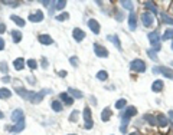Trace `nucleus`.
Masks as SVG:
<instances>
[{"mask_svg": "<svg viewBox=\"0 0 173 135\" xmlns=\"http://www.w3.org/2000/svg\"><path fill=\"white\" fill-rule=\"evenodd\" d=\"M137 113V109H136V106H128V108H125L123 111H120V118H121V125H120V131L121 132H127V127H128V124H130V118L131 116H134Z\"/></svg>", "mask_w": 173, "mask_h": 135, "instance_id": "f257e3e1", "label": "nucleus"}, {"mask_svg": "<svg viewBox=\"0 0 173 135\" xmlns=\"http://www.w3.org/2000/svg\"><path fill=\"white\" fill-rule=\"evenodd\" d=\"M52 90L50 89H42L41 92H32L30 90V93H29V102H32V104H41L42 101H43V98H45V95L46 93H50Z\"/></svg>", "mask_w": 173, "mask_h": 135, "instance_id": "f03ea898", "label": "nucleus"}, {"mask_svg": "<svg viewBox=\"0 0 173 135\" xmlns=\"http://www.w3.org/2000/svg\"><path fill=\"white\" fill-rule=\"evenodd\" d=\"M130 69L133 72H137V73H143L146 70V63L141 61V59H134L130 62Z\"/></svg>", "mask_w": 173, "mask_h": 135, "instance_id": "7ed1b4c3", "label": "nucleus"}, {"mask_svg": "<svg viewBox=\"0 0 173 135\" xmlns=\"http://www.w3.org/2000/svg\"><path fill=\"white\" fill-rule=\"evenodd\" d=\"M84 128L85 129H91L94 127V122H92V116H91V109L88 106H85L84 109Z\"/></svg>", "mask_w": 173, "mask_h": 135, "instance_id": "20e7f679", "label": "nucleus"}, {"mask_svg": "<svg viewBox=\"0 0 173 135\" xmlns=\"http://www.w3.org/2000/svg\"><path fill=\"white\" fill-rule=\"evenodd\" d=\"M15 92L20 96V98H23V99H29V93H30V90H27L26 88H23L22 85H20V82H15Z\"/></svg>", "mask_w": 173, "mask_h": 135, "instance_id": "39448f33", "label": "nucleus"}, {"mask_svg": "<svg viewBox=\"0 0 173 135\" xmlns=\"http://www.w3.org/2000/svg\"><path fill=\"white\" fill-rule=\"evenodd\" d=\"M22 121H25V112H23V109L16 108V109L12 112V122L18 124V122H22Z\"/></svg>", "mask_w": 173, "mask_h": 135, "instance_id": "423d86ee", "label": "nucleus"}, {"mask_svg": "<svg viewBox=\"0 0 173 135\" xmlns=\"http://www.w3.org/2000/svg\"><path fill=\"white\" fill-rule=\"evenodd\" d=\"M26 127L25 121H22V122H18V124H15V125H7V127H4V129L6 131H9V132H15V134H18V132H20V131H23Z\"/></svg>", "mask_w": 173, "mask_h": 135, "instance_id": "0eeeda50", "label": "nucleus"}, {"mask_svg": "<svg viewBox=\"0 0 173 135\" xmlns=\"http://www.w3.org/2000/svg\"><path fill=\"white\" fill-rule=\"evenodd\" d=\"M141 22H143V26L144 27H150L153 22H154V17L150 12H143L141 13Z\"/></svg>", "mask_w": 173, "mask_h": 135, "instance_id": "6e6552de", "label": "nucleus"}, {"mask_svg": "<svg viewBox=\"0 0 173 135\" xmlns=\"http://www.w3.org/2000/svg\"><path fill=\"white\" fill-rule=\"evenodd\" d=\"M94 52H95V55H97L98 58H108V50H107V47L98 45V43L94 45Z\"/></svg>", "mask_w": 173, "mask_h": 135, "instance_id": "1a4fd4ad", "label": "nucleus"}, {"mask_svg": "<svg viewBox=\"0 0 173 135\" xmlns=\"http://www.w3.org/2000/svg\"><path fill=\"white\" fill-rule=\"evenodd\" d=\"M72 38L75 39V42H82L84 39H85V32L82 30V29H79V27H75L74 30H72Z\"/></svg>", "mask_w": 173, "mask_h": 135, "instance_id": "9d476101", "label": "nucleus"}, {"mask_svg": "<svg viewBox=\"0 0 173 135\" xmlns=\"http://www.w3.org/2000/svg\"><path fill=\"white\" fill-rule=\"evenodd\" d=\"M43 12H41V10H36L35 13H30L29 15V22H33V23H39L43 20Z\"/></svg>", "mask_w": 173, "mask_h": 135, "instance_id": "9b49d317", "label": "nucleus"}, {"mask_svg": "<svg viewBox=\"0 0 173 135\" xmlns=\"http://www.w3.org/2000/svg\"><path fill=\"white\" fill-rule=\"evenodd\" d=\"M156 124H157L160 128H165V127L169 125V119H167V116H166L165 113H157V116H156Z\"/></svg>", "mask_w": 173, "mask_h": 135, "instance_id": "f8f14e48", "label": "nucleus"}, {"mask_svg": "<svg viewBox=\"0 0 173 135\" xmlns=\"http://www.w3.org/2000/svg\"><path fill=\"white\" fill-rule=\"evenodd\" d=\"M59 98H61V102H64L65 105H72L74 104V98L68 93V92H62V93H59Z\"/></svg>", "mask_w": 173, "mask_h": 135, "instance_id": "ddd939ff", "label": "nucleus"}, {"mask_svg": "<svg viewBox=\"0 0 173 135\" xmlns=\"http://www.w3.org/2000/svg\"><path fill=\"white\" fill-rule=\"evenodd\" d=\"M147 38H148V40H150V43H151V45H156V43H160V42H162V39H160V35H159V32H157V30H153V32H150Z\"/></svg>", "mask_w": 173, "mask_h": 135, "instance_id": "4468645a", "label": "nucleus"}, {"mask_svg": "<svg viewBox=\"0 0 173 135\" xmlns=\"http://www.w3.org/2000/svg\"><path fill=\"white\" fill-rule=\"evenodd\" d=\"M87 24H88V27L91 29V32H92V33H95V35H98V33H99V23L97 22L95 19H88Z\"/></svg>", "mask_w": 173, "mask_h": 135, "instance_id": "2eb2a0df", "label": "nucleus"}, {"mask_svg": "<svg viewBox=\"0 0 173 135\" xmlns=\"http://www.w3.org/2000/svg\"><path fill=\"white\" fill-rule=\"evenodd\" d=\"M144 7L147 9V10L150 12V13H151V15H153V16H156V15L159 13V12H157V6H156V3H154V1L146 0V1H144Z\"/></svg>", "mask_w": 173, "mask_h": 135, "instance_id": "dca6fc26", "label": "nucleus"}, {"mask_svg": "<svg viewBox=\"0 0 173 135\" xmlns=\"http://www.w3.org/2000/svg\"><path fill=\"white\" fill-rule=\"evenodd\" d=\"M128 27H130V30H134L137 27V16L134 15V12H131L128 16Z\"/></svg>", "mask_w": 173, "mask_h": 135, "instance_id": "f3484780", "label": "nucleus"}, {"mask_svg": "<svg viewBox=\"0 0 173 135\" xmlns=\"http://www.w3.org/2000/svg\"><path fill=\"white\" fill-rule=\"evenodd\" d=\"M111 115H113V112H111L110 106L104 108V109H102V112H101V121H102V122H108V121H110V118H111Z\"/></svg>", "mask_w": 173, "mask_h": 135, "instance_id": "a211bd4d", "label": "nucleus"}, {"mask_svg": "<svg viewBox=\"0 0 173 135\" xmlns=\"http://www.w3.org/2000/svg\"><path fill=\"white\" fill-rule=\"evenodd\" d=\"M160 73L165 76V78H169L173 81V69L167 66H160Z\"/></svg>", "mask_w": 173, "mask_h": 135, "instance_id": "6ab92c4d", "label": "nucleus"}, {"mask_svg": "<svg viewBox=\"0 0 173 135\" xmlns=\"http://www.w3.org/2000/svg\"><path fill=\"white\" fill-rule=\"evenodd\" d=\"M107 39H108L111 43H114V46H116L118 50H121V42H120V39H118V36H117V35H108V36H107Z\"/></svg>", "mask_w": 173, "mask_h": 135, "instance_id": "aec40b11", "label": "nucleus"}, {"mask_svg": "<svg viewBox=\"0 0 173 135\" xmlns=\"http://www.w3.org/2000/svg\"><path fill=\"white\" fill-rule=\"evenodd\" d=\"M50 108H52L55 112H61V111L64 109V105H62V102H61V101L53 99V101L50 102Z\"/></svg>", "mask_w": 173, "mask_h": 135, "instance_id": "412c9836", "label": "nucleus"}, {"mask_svg": "<svg viewBox=\"0 0 173 135\" xmlns=\"http://www.w3.org/2000/svg\"><path fill=\"white\" fill-rule=\"evenodd\" d=\"M163 86H165L163 81H154V82H153V85H151V90H153V92H156V93H159V92H162V90H163Z\"/></svg>", "mask_w": 173, "mask_h": 135, "instance_id": "4be33fe9", "label": "nucleus"}, {"mask_svg": "<svg viewBox=\"0 0 173 135\" xmlns=\"http://www.w3.org/2000/svg\"><path fill=\"white\" fill-rule=\"evenodd\" d=\"M68 93H69L72 98H75V99H82V98H84V93L79 89H75V88H69V89H68Z\"/></svg>", "mask_w": 173, "mask_h": 135, "instance_id": "5701e85b", "label": "nucleus"}, {"mask_svg": "<svg viewBox=\"0 0 173 135\" xmlns=\"http://www.w3.org/2000/svg\"><path fill=\"white\" fill-rule=\"evenodd\" d=\"M39 42L42 43V45H52L53 43V40H52V38H50L49 35H39Z\"/></svg>", "mask_w": 173, "mask_h": 135, "instance_id": "b1692460", "label": "nucleus"}, {"mask_svg": "<svg viewBox=\"0 0 173 135\" xmlns=\"http://www.w3.org/2000/svg\"><path fill=\"white\" fill-rule=\"evenodd\" d=\"M13 66H15L16 70H22V69L25 68V59H23V58H18V59H15Z\"/></svg>", "mask_w": 173, "mask_h": 135, "instance_id": "393cba45", "label": "nucleus"}, {"mask_svg": "<svg viewBox=\"0 0 173 135\" xmlns=\"http://www.w3.org/2000/svg\"><path fill=\"white\" fill-rule=\"evenodd\" d=\"M10 19H12L13 22L16 23V24H18L19 27H25L26 22L23 20V19H22V17H19V16H16V15H12V16H10Z\"/></svg>", "mask_w": 173, "mask_h": 135, "instance_id": "a878e982", "label": "nucleus"}, {"mask_svg": "<svg viewBox=\"0 0 173 135\" xmlns=\"http://www.w3.org/2000/svg\"><path fill=\"white\" fill-rule=\"evenodd\" d=\"M12 98V92L7 88H0V99H9Z\"/></svg>", "mask_w": 173, "mask_h": 135, "instance_id": "bb28decb", "label": "nucleus"}, {"mask_svg": "<svg viewBox=\"0 0 173 135\" xmlns=\"http://www.w3.org/2000/svg\"><path fill=\"white\" fill-rule=\"evenodd\" d=\"M12 38L15 43H19L22 40V32L20 30H12Z\"/></svg>", "mask_w": 173, "mask_h": 135, "instance_id": "cd10ccee", "label": "nucleus"}, {"mask_svg": "<svg viewBox=\"0 0 173 135\" xmlns=\"http://www.w3.org/2000/svg\"><path fill=\"white\" fill-rule=\"evenodd\" d=\"M143 119L147 121L150 125H156V116L151 115V113H144V115H143Z\"/></svg>", "mask_w": 173, "mask_h": 135, "instance_id": "c85d7f7f", "label": "nucleus"}, {"mask_svg": "<svg viewBox=\"0 0 173 135\" xmlns=\"http://www.w3.org/2000/svg\"><path fill=\"white\" fill-rule=\"evenodd\" d=\"M160 16H162V22L165 23V24H170V26H173V19H172V16H169L167 13H162Z\"/></svg>", "mask_w": 173, "mask_h": 135, "instance_id": "c756f323", "label": "nucleus"}, {"mask_svg": "<svg viewBox=\"0 0 173 135\" xmlns=\"http://www.w3.org/2000/svg\"><path fill=\"white\" fill-rule=\"evenodd\" d=\"M173 39V29H166V32L162 36V40H170Z\"/></svg>", "mask_w": 173, "mask_h": 135, "instance_id": "7c9ffc66", "label": "nucleus"}, {"mask_svg": "<svg viewBox=\"0 0 173 135\" xmlns=\"http://www.w3.org/2000/svg\"><path fill=\"white\" fill-rule=\"evenodd\" d=\"M120 4L123 6L124 9H127V10H131V12H134V10H133V7H134L133 1H128V0H121V3H120Z\"/></svg>", "mask_w": 173, "mask_h": 135, "instance_id": "2f4dec72", "label": "nucleus"}, {"mask_svg": "<svg viewBox=\"0 0 173 135\" xmlns=\"http://www.w3.org/2000/svg\"><path fill=\"white\" fill-rule=\"evenodd\" d=\"M147 56L153 62H159V56H157V53H156L153 49H147Z\"/></svg>", "mask_w": 173, "mask_h": 135, "instance_id": "473e14b6", "label": "nucleus"}, {"mask_svg": "<svg viewBox=\"0 0 173 135\" xmlns=\"http://www.w3.org/2000/svg\"><path fill=\"white\" fill-rule=\"evenodd\" d=\"M107 78H108V72L107 70H99L97 73V79L98 81H107Z\"/></svg>", "mask_w": 173, "mask_h": 135, "instance_id": "72a5a7b5", "label": "nucleus"}, {"mask_svg": "<svg viewBox=\"0 0 173 135\" xmlns=\"http://www.w3.org/2000/svg\"><path fill=\"white\" fill-rule=\"evenodd\" d=\"M3 4L9 6V7H19V1H13V0H3Z\"/></svg>", "mask_w": 173, "mask_h": 135, "instance_id": "f704fd0d", "label": "nucleus"}, {"mask_svg": "<svg viewBox=\"0 0 173 135\" xmlns=\"http://www.w3.org/2000/svg\"><path fill=\"white\" fill-rule=\"evenodd\" d=\"M0 70H1L3 75H7V73H9V66H7V63H6L4 61L0 62Z\"/></svg>", "mask_w": 173, "mask_h": 135, "instance_id": "c9c22d12", "label": "nucleus"}, {"mask_svg": "<svg viewBox=\"0 0 173 135\" xmlns=\"http://www.w3.org/2000/svg\"><path fill=\"white\" fill-rule=\"evenodd\" d=\"M125 104H127V101H125V99H118V101L116 102V108H117V109H120V111H123L124 106H125Z\"/></svg>", "mask_w": 173, "mask_h": 135, "instance_id": "e433bc0d", "label": "nucleus"}, {"mask_svg": "<svg viewBox=\"0 0 173 135\" xmlns=\"http://www.w3.org/2000/svg\"><path fill=\"white\" fill-rule=\"evenodd\" d=\"M67 6V1L65 0H59V1H55V9H58V10H62L64 7Z\"/></svg>", "mask_w": 173, "mask_h": 135, "instance_id": "4c0bfd02", "label": "nucleus"}, {"mask_svg": "<svg viewBox=\"0 0 173 135\" xmlns=\"http://www.w3.org/2000/svg\"><path fill=\"white\" fill-rule=\"evenodd\" d=\"M68 17H69V15H68L67 12H64V13H61V15H58V16H56L55 19H56L58 22H64V20H67Z\"/></svg>", "mask_w": 173, "mask_h": 135, "instance_id": "58836bf2", "label": "nucleus"}, {"mask_svg": "<svg viewBox=\"0 0 173 135\" xmlns=\"http://www.w3.org/2000/svg\"><path fill=\"white\" fill-rule=\"evenodd\" d=\"M78 116H79V112L75 109V111H72V112H71V115H69V121H71V122H76Z\"/></svg>", "mask_w": 173, "mask_h": 135, "instance_id": "ea45409f", "label": "nucleus"}, {"mask_svg": "<svg viewBox=\"0 0 173 135\" xmlns=\"http://www.w3.org/2000/svg\"><path fill=\"white\" fill-rule=\"evenodd\" d=\"M26 65L30 68V69H36V68H38V62H36L35 59H29V61L26 62Z\"/></svg>", "mask_w": 173, "mask_h": 135, "instance_id": "a19ab883", "label": "nucleus"}, {"mask_svg": "<svg viewBox=\"0 0 173 135\" xmlns=\"http://www.w3.org/2000/svg\"><path fill=\"white\" fill-rule=\"evenodd\" d=\"M78 62H79V61H78V58H76V56H71V58H69V63H71V65H72V66H78Z\"/></svg>", "mask_w": 173, "mask_h": 135, "instance_id": "79ce46f5", "label": "nucleus"}, {"mask_svg": "<svg viewBox=\"0 0 173 135\" xmlns=\"http://www.w3.org/2000/svg\"><path fill=\"white\" fill-rule=\"evenodd\" d=\"M41 65H42V68H43V69H46V68L49 66V62H48V59H46V58H42V59H41Z\"/></svg>", "mask_w": 173, "mask_h": 135, "instance_id": "37998d69", "label": "nucleus"}, {"mask_svg": "<svg viewBox=\"0 0 173 135\" xmlns=\"http://www.w3.org/2000/svg\"><path fill=\"white\" fill-rule=\"evenodd\" d=\"M116 19H117V22H123V20H124V15H123V13H120V12H117V13H116Z\"/></svg>", "mask_w": 173, "mask_h": 135, "instance_id": "c03bdc74", "label": "nucleus"}, {"mask_svg": "<svg viewBox=\"0 0 173 135\" xmlns=\"http://www.w3.org/2000/svg\"><path fill=\"white\" fill-rule=\"evenodd\" d=\"M151 72H153L154 75H159V73H160V66H153Z\"/></svg>", "mask_w": 173, "mask_h": 135, "instance_id": "a18cd8bd", "label": "nucleus"}, {"mask_svg": "<svg viewBox=\"0 0 173 135\" xmlns=\"http://www.w3.org/2000/svg\"><path fill=\"white\" fill-rule=\"evenodd\" d=\"M6 29H7V27H6V24H4V23H0V35H1V33H4V32H6Z\"/></svg>", "mask_w": 173, "mask_h": 135, "instance_id": "49530a36", "label": "nucleus"}, {"mask_svg": "<svg viewBox=\"0 0 173 135\" xmlns=\"http://www.w3.org/2000/svg\"><path fill=\"white\" fill-rule=\"evenodd\" d=\"M6 47V43H4V39L3 38H0V50H3Z\"/></svg>", "mask_w": 173, "mask_h": 135, "instance_id": "de8ad7c7", "label": "nucleus"}, {"mask_svg": "<svg viewBox=\"0 0 173 135\" xmlns=\"http://www.w3.org/2000/svg\"><path fill=\"white\" fill-rule=\"evenodd\" d=\"M41 4H43V6H46V7H49L50 4H52V1H48V0H42V1H41Z\"/></svg>", "mask_w": 173, "mask_h": 135, "instance_id": "09e8293b", "label": "nucleus"}, {"mask_svg": "<svg viewBox=\"0 0 173 135\" xmlns=\"http://www.w3.org/2000/svg\"><path fill=\"white\" fill-rule=\"evenodd\" d=\"M58 75H59L61 78H65L68 73H67V70H59V72H58Z\"/></svg>", "mask_w": 173, "mask_h": 135, "instance_id": "8fccbe9b", "label": "nucleus"}, {"mask_svg": "<svg viewBox=\"0 0 173 135\" xmlns=\"http://www.w3.org/2000/svg\"><path fill=\"white\" fill-rule=\"evenodd\" d=\"M27 82H30L32 85H35V82H36V81H35V78H33V76H27Z\"/></svg>", "mask_w": 173, "mask_h": 135, "instance_id": "3c124183", "label": "nucleus"}, {"mask_svg": "<svg viewBox=\"0 0 173 135\" xmlns=\"http://www.w3.org/2000/svg\"><path fill=\"white\" fill-rule=\"evenodd\" d=\"M1 81H3V82H10L12 79H10V76H7V75H6V76H3V78H1Z\"/></svg>", "mask_w": 173, "mask_h": 135, "instance_id": "603ef678", "label": "nucleus"}, {"mask_svg": "<svg viewBox=\"0 0 173 135\" xmlns=\"http://www.w3.org/2000/svg\"><path fill=\"white\" fill-rule=\"evenodd\" d=\"M90 101H91V104H92V105H95V104H97V101H95V98H94L92 95L90 96Z\"/></svg>", "mask_w": 173, "mask_h": 135, "instance_id": "864d4df0", "label": "nucleus"}, {"mask_svg": "<svg viewBox=\"0 0 173 135\" xmlns=\"http://www.w3.org/2000/svg\"><path fill=\"white\" fill-rule=\"evenodd\" d=\"M3 118H4V113H3L1 111H0V119H3Z\"/></svg>", "mask_w": 173, "mask_h": 135, "instance_id": "5fc2aeb1", "label": "nucleus"}, {"mask_svg": "<svg viewBox=\"0 0 173 135\" xmlns=\"http://www.w3.org/2000/svg\"><path fill=\"white\" fill-rule=\"evenodd\" d=\"M169 116H170V118L173 119V111H169Z\"/></svg>", "mask_w": 173, "mask_h": 135, "instance_id": "6e6d98bb", "label": "nucleus"}, {"mask_svg": "<svg viewBox=\"0 0 173 135\" xmlns=\"http://www.w3.org/2000/svg\"><path fill=\"white\" fill-rule=\"evenodd\" d=\"M130 135H140V134H139V132H131Z\"/></svg>", "mask_w": 173, "mask_h": 135, "instance_id": "4d7b16f0", "label": "nucleus"}, {"mask_svg": "<svg viewBox=\"0 0 173 135\" xmlns=\"http://www.w3.org/2000/svg\"><path fill=\"white\" fill-rule=\"evenodd\" d=\"M170 47H172V50H173V40H172V45H170Z\"/></svg>", "mask_w": 173, "mask_h": 135, "instance_id": "13d9d810", "label": "nucleus"}, {"mask_svg": "<svg viewBox=\"0 0 173 135\" xmlns=\"http://www.w3.org/2000/svg\"><path fill=\"white\" fill-rule=\"evenodd\" d=\"M170 65H172V68H173V61H172V62H170Z\"/></svg>", "mask_w": 173, "mask_h": 135, "instance_id": "bf43d9fd", "label": "nucleus"}, {"mask_svg": "<svg viewBox=\"0 0 173 135\" xmlns=\"http://www.w3.org/2000/svg\"><path fill=\"white\" fill-rule=\"evenodd\" d=\"M68 135H75V134H68Z\"/></svg>", "mask_w": 173, "mask_h": 135, "instance_id": "052dcab7", "label": "nucleus"}]
</instances>
